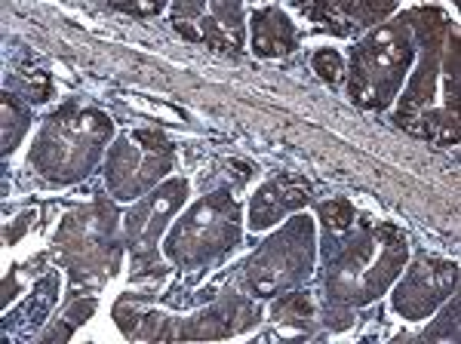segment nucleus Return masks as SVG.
Wrapping results in <instances>:
<instances>
[{"label":"nucleus","mask_w":461,"mask_h":344,"mask_svg":"<svg viewBox=\"0 0 461 344\" xmlns=\"http://www.w3.org/2000/svg\"><path fill=\"white\" fill-rule=\"evenodd\" d=\"M323 218L326 225H332L336 231H342L354 221V212H351V203H345V200H336V203H326L323 206Z\"/></svg>","instance_id":"nucleus-1"},{"label":"nucleus","mask_w":461,"mask_h":344,"mask_svg":"<svg viewBox=\"0 0 461 344\" xmlns=\"http://www.w3.org/2000/svg\"><path fill=\"white\" fill-rule=\"evenodd\" d=\"M295 313V317H304V313H311V301L304 298V295H293V298H286V301H280V304H277V313Z\"/></svg>","instance_id":"nucleus-3"},{"label":"nucleus","mask_w":461,"mask_h":344,"mask_svg":"<svg viewBox=\"0 0 461 344\" xmlns=\"http://www.w3.org/2000/svg\"><path fill=\"white\" fill-rule=\"evenodd\" d=\"M314 64H317V71H320L326 80L338 83V77H342V62H338L336 53H320V55L314 59Z\"/></svg>","instance_id":"nucleus-2"}]
</instances>
